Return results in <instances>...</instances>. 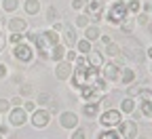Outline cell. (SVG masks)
Wrapping results in <instances>:
<instances>
[{
    "label": "cell",
    "mask_w": 152,
    "mask_h": 139,
    "mask_svg": "<svg viewBox=\"0 0 152 139\" xmlns=\"http://www.w3.org/2000/svg\"><path fill=\"white\" fill-rule=\"evenodd\" d=\"M34 44H36V51H38V55H40V59H49V51L55 44H59V34H57L55 30L36 32Z\"/></svg>",
    "instance_id": "6da1fadb"
},
{
    "label": "cell",
    "mask_w": 152,
    "mask_h": 139,
    "mask_svg": "<svg viewBox=\"0 0 152 139\" xmlns=\"http://www.w3.org/2000/svg\"><path fill=\"white\" fill-rule=\"evenodd\" d=\"M125 19H129V11H127V2H123V0H118V2H114L108 13H106V21L110 25H121Z\"/></svg>",
    "instance_id": "7a4b0ae2"
},
{
    "label": "cell",
    "mask_w": 152,
    "mask_h": 139,
    "mask_svg": "<svg viewBox=\"0 0 152 139\" xmlns=\"http://www.w3.org/2000/svg\"><path fill=\"white\" fill-rule=\"evenodd\" d=\"M121 53H125V57L129 59V61H133V63H144L146 61V51L135 40H131V49L129 47H125V49L121 47Z\"/></svg>",
    "instance_id": "3957f363"
},
{
    "label": "cell",
    "mask_w": 152,
    "mask_h": 139,
    "mask_svg": "<svg viewBox=\"0 0 152 139\" xmlns=\"http://www.w3.org/2000/svg\"><path fill=\"white\" fill-rule=\"evenodd\" d=\"M121 120H123V118H121V110H114V108L104 110V112L99 114V124H102L104 129H114V127H118Z\"/></svg>",
    "instance_id": "277c9868"
},
{
    "label": "cell",
    "mask_w": 152,
    "mask_h": 139,
    "mask_svg": "<svg viewBox=\"0 0 152 139\" xmlns=\"http://www.w3.org/2000/svg\"><path fill=\"white\" fill-rule=\"evenodd\" d=\"M13 57L17 59V61H21V63H30V61H32V57H34V49H32V44H30V42H19V44H15Z\"/></svg>",
    "instance_id": "5b68a950"
},
{
    "label": "cell",
    "mask_w": 152,
    "mask_h": 139,
    "mask_svg": "<svg viewBox=\"0 0 152 139\" xmlns=\"http://www.w3.org/2000/svg\"><path fill=\"white\" fill-rule=\"evenodd\" d=\"M118 135L123 139H137V122L135 120H121L118 122Z\"/></svg>",
    "instance_id": "8992f818"
},
{
    "label": "cell",
    "mask_w": 152,
    "mask_h": 139,
    "mask_svg": "<svg viewBox=\"0 0 152 139\" xmlns=\"http://www.w3.org/2000/svg\"><path fill=\"white\" fill-rule=\"evenodd\" d=\"M78 93H80V99H83L85 103H99V101H102V93H99V91H95L93 84H85V87H80Z\"/></svg>",
    "instance_id": "52a82bcc"
},
{
    "label": "cell",
    "mask_w": 152,
    "mask_h": 139,
    "mask_svg": "<svg viewBox=\"0 0 152 139\" xmlns=\"http://www.w3.org/2000/svg\"><path fill=\"white\" fill-rule=\"evenodd\" d=\"M28 120V112L21 106H15L13 110H9V124L11 127H23Z\"/></svg>",
    "instance_id": "ba28073f"
},
{
    "label": "cell",
    "mask_w": 152,
    "mask_h": 139,
    "mask_svg": "<svg viewBox=\"0 0 152 139\" xmlns=\"http://www.w3.org/2000/svg\"><path fill=\"white\" fill-rule=\"evenodd\" d=\"M30 120H32V127H36V129H45V127L51 122V112H49V110H45V108L34 110Z\"/></svg>",
    "instance_id": "9c48e42d"
},
{
    "label": "cell",
    "mask_w": 152,
    "mask_h": 139,
    "mask_svg": "<svg viewBox=\"0 0 152 139\" xmlns=\"http://www.w3.org/2000/svg\"><path fill=\"white\" fill-rule=\"evenodd\" d=\"M99 74H102V78L104 80H108V82H114L118 78V74H121V65L118 63H104L102 68H99Z\"/></svg>",
    "instance_id": "30bf717a"
},
{
    "label": "cell",
    "mask_w": 152,
    "mask_h": 139,
    "mask_svg": "<svg viewBox=\"0 0 152 139\" xmlns=\"http://www.w3.org/2000/svg\"><path fill=\"white\" fill-rule=\"evenodd\" d=\"M102 11H104V0H87V13H89V19H93L95 23L102 21Z\"/></svg>",
    "instance_id": "8fae6325"
},
{
    "label": "cell",
    "mask_w": 152,
    "mask_h": 139,
    "mask_svg": "<svg viewBox=\"0 0 152 139\" xmlns=\"http://www.w3.org/2000/svg\"><path fill=\"white\" fill-rule=\"evenodd\" d=\"M57 120H59V127L61 129H70L72 131V129L78 127V114H74V112H61Z\"/></svg>",
    "instance_id": "7c38bea8"
},
{
    "label": "cell",
    "mask_w": 152,
    "mask_h": 139,
    "mask_svg": "<svg viewBox=\"0 0 152 139\" xmlns=\"http://www.w3.org/2000/svg\"><path fill=\"white\" fill-rule=\"evenodd\" d=\"M72 70H74V65H72L70 61H66V59H61V61L55 63V76L59 78V80L70 78V76H72Z\"/></svg>",
    "instance_id": "4fadbf2b"
},
{
    "label": "cell",
    "mask_w": 152,
    "mask_h": 139,
    "mask_svg": "<svg viewBox=\"0 0 152 139\" xmlns=\"http://www.w3.org/2000/svg\"><path fill=\"white\" fill-rule=\"evenodd\" d=\"M9 32L11 34H23L28 32V21L21 17H11L9 19Z\"/></svg>",
    "instance_id": "5bb4252c"
},
{
    "label": "cell",
    "mask_w": 152,
    "mask_h": 139,
    "mask_svg": "<svg viewBox=\"0 0 152 139\" xmlns=\"http://www.w3.org/2000/svg\"><path fill=\"white\" fill-rule=\"evenodd\" d=\"M87 61H89L91 68H102V65H104V55H102L99 51H93V49H91V51L87 53Z\"/></svg>",
    "instance_id": "9a60e30c"
},
{
    "label": "cell",
    "mask_w": 152,
    "mask_h": 139,
    "mask_svg": "<svg viewBox=\"0 0 152 139\" xmlns=\"http://www.w3.org/2000/svg\"><path fill=\"white\" fill-rule=\"evenodd\" d=\"M66 51H68V49H66L64 44H55V47L49 51V59H51V61H55V63L61 61V59L66 57Z\"/></svg>",
    "instance_id": "2e32d148"
},
{
    "label": "cell",
    "mask_w": 152,
    "mask_h": 139,
    "mask_svg": "<svg viewBox=\"0 0 152 139\" xmlns=\"http://www.w3.org/2000/svg\"><path fill=\"white\" fill-rule=\"evenodd\" d=\"M116 80L121 84H131L133 80H135V72H133L131 68H121V74H118Z\"/></svg>",
    "instance_id": "e0dca14e"
},
{
    "label": "cell",
    "mask_w": 152,
    "mask_h": 139,
    "mask_svg": "<svg viewBox=\"0 0 152 139\" xmlns=\"http://www.w3.org/2000/svg\"><path fill=\"white\" fill-rule=\"evenodd\" d=\"M64 40H66V44L68 47H74L76 44V28L74 25H64Z\"/></svg>",
    "instance_id": "ac0fdd59"
},
{
    "label": "cell",
    "mask_w": 152,
    "mask_h": 139,
    "mask_svg": "<svg viewBox=\"0 0 152 139\" xmlns=\"http://www.w3.org/2000/svg\"><path fill=\"white\" fill-rule=\"evenodd\" d=\"M104 53H106L110 59H116V57H121V55H123V53H121V44L112 42V40H110V42L104 47Z\"/></svg>",
    "instance_id": "d6986e66"
},
{
    "label": "cell",
    "mask_w": 152,
    "mask_h": 139,
    "mask_svg": "<svg viewBox=\"0 0 152 139\" xmlns=\"http://www.w3.org/2000/svg\"><path fill=\"white\" fill-rule=\"evenodd\" d=\"M23 11H26V15H38L40 13V0H26Z\"/></svg>",
    "instance_id": "ffe728a7"
},
{
    "label": "cell",
    "mask_w": 152,
    "mask_h": 139,
    "mask_svg": "<svg viewBox=\"0 0 152 139\" xmlns=\"http://www.w3.org/2000/svg\"><path fill=\"white\" fill-rule=\"evenodd\" d=\"M99 36H102V32H99V28H97V25H87V28H85V38H87L89 42L99 40Z\"/></svg>",
    "instance_id": "44dd1931"
},
{
    "label": "cell",
    "mask_w": 152,
    "mask_h": 139,
    "mask_svg": "<svg viewBox=\"0 0 152 139\" xmlns=\"http://www.w3.org/2000/svg\"><path fill=\"white\" fill-rule=\"evenodd\" d=\"M83 114H85L87 118L99 116V103H85V106H83Z\"/></svg>",
    "instance_id": "7402d4cb"
},
{
    "label": "cell",
    "mask_w": 152,
    "mask_h": 139,
    "mask_svg": "<svg viewBox=\"0 0 152 139\" xmlns=\"http://www.w3.org/2000/svg\"><path fill=\"white\" fill-rule=\"evenodd\" d=\"M140 112L146 120L152 118V99H142V106H140Z\"/></svg>",
    "instance_id": "603a6c76"
},
{
    "label": "cell",
    "mask_w": 152,
    "mask_h": 139,
    "mask_svg": "<svg viewBox=\"0 0 152 139\" xmlns=\"http://www.w3.org/2000/svg\"><path fill=\"white\" fill-rule=\"evenodd\" d=\"M133 110H135V101H133V97H125L121 101V112L123 114H131Z\"/></svg>",
    "instance_id": "cb8c5ba5"
},
{
    "label": "cell",
    "mask_w": 152,
    "mask_h": 139,
    "mask_svg": "<svg viewBox=\"0 0 152 139\" xmlns=\"http://www.w3.org/2000/svg\"><path fill=\"white\" fill-rule=\"evenodd\" d=\"M97 139H123L118 135V131H114V129H104L102 133H97Z\"/></svg>",
    "instance_id": "d4e9b609"
},
{
    "label": "cell",
    "mask_w": 152,
    "mask_h": 139,
    "mask_svg": "<svg viewBox=\"0 0 152 139\" xmlns=\"http://www.w3.org/2000/svg\"><path fill=\"white\" fill-rule=\"evenodd\" d=\"M146 84H148L146 80H144L142 84H133V82H131V84H127V97H137V95H140V91H142V87H146Z\"/></svg>",
    "instance_id": "484cf974"
},
{
    "label": "cell",
    "mask_w": 152,
    "mask_h": 139,
    "mask_svg": "<svg viewBox=\"0 0 152 139\" xmlns=\"http://www.w3.org/2000/svg\"><path fill=\"white\" fill-rule=\"evenodd\" d=\"M17 7H19V2H17V0H2V9H4L7 13L17 11Z\"/></svg>",
    "instance_id": "4316f807"
},
{
    "label": "cell",
    "mask_w": 152,
    "mask_h": 139,
    "mask_svg": "<svg viewBox=\"0 0 152 139\" xmlns=\"http://www.w3.org/2000/svg\"><path fill=\"white\" fill-rule=\"evenodd\" d=\"M127 11L129 13H140L142 11V2H140V0H129V2H127Z\"/></svg>",
    "instance_id": "83f0119b"
},
{
    "label": "cell",
    "mask_w": 152,
    "mask_h": 139,
    "mask_svg": "<svg viewBox=\"0 0 152 139\" xmlns=\"http://www.w3.org/2000/svg\"><path fill=\"white\" fill-rule=\"evenodd\" d=\"M76 47H78V51H80L83 55H87V53L91 51V42L87 40V38H85V40H76Z\"/></svg>",
    "instance_id": "f1b7e54d"
},
{
    "label": "cell",
    "mask_w": 152,
    "mask_h": 139,
    "mask_svg": "<svg viewBox=\"0 0 152 139\" xmlns=\"http://www.w3.org/2000/svg\"><path fill=\"white\" fill-rule=\"evenodd\" d=\"M36 103H38V106H42V108L49 106V103H51V95H49V93H40V95L36 97Z\"/></svg>",
    "instance_id": "f546056e"
},
{
    "label": "cell",
    "mask_w": 152,
    "mask_h": 139,
    "mask_svg": "<svg viewBox=\"0 0 152 139\" xmlns=\"http://www.w3.org/2000/svg\"><path fill=\"white\" fill-rule=\"evenodd\" d=\"M57 17H59L57 9H55V7H49V9H47V21H53V23H55V21H57Z\"/></svg>",
    "instance_id": "4dcf8cb0"
},
{
    "label": "cell",
    "mask_w": 152,
    "mask_h": 139,
    "mask_svg": "<svg viewBox=\"0 0 152 139\" xmlns=\"http://www.w3.org/2000/svg\"><path fill=\"white\" fill-rule=\"evenodd\" d=\"M89 25V15H78V17H76V28H87Z\"/></svg>",
    "instance_id": "1f68e13d"
},
{
    "label": "cell",
    "mask_w": 152,
    "mask_h": 139,
    "mask_svg": "<svg viewBox=\"0 0 152 139\" xmlns=\"http://www.w3.org/2000/svg\"><path fill=\"white\" fill-rule=\"evenodd\" d=\"M23 38H26V32L23 34H11L9 36V42L11 44H19V42H23Z\"/></svg>",
    "instance_id": "d6a6232c"
},
{
    "label": "cell",
    "mask_w": 152,
    "mask_h": 139,
    "mask_svg": "<svg viewBox=\"0 0 152 139\" xmlns=\"http://www.w3.org/2000/svg\"><path fill=\"white\" fill-rule=\"evenodd\" d=\"M148 23H150L148 13H140V15H137V25H148Z\"/></svg>",
    "instance_id": "836d02e7"
},
{
    "label": "cell",
    "mask_w": 152,
    "mask_h": 139,
    "mask_svg": "<svg viewBox=\"0 0 152 139\" xmlns=\"http://www.w3.org/2000/svg\"><path fill=\"white\" fill-rule=\"evenodd\" d=\"M118 28L123 30V34H131V32H133V23H129L127 19H125V21H123V23H121Z\"/></svg>",
    "instance_id": "e575fe53"
},
{
    "label": "cell",
    "mask_w": 152,
    "mask_h": 139,
    "mask_svg": "<svg viewBox=\"0 0 152 139\" xmlns=\"http://www.w3.org/2000/svg\"><path fill=\"white\" fill-rule=\"evenodd\" d=\"M21 108H23L26 112H30V114H32V112L36 110V101H30V99H28V101H23V103H21Z\"/></svg>",
    "instance_id": "d590c367"
},
{
    "label": "cell",
    "mask_w": 152,
    "mask_h": 139,
    "mask_svg": "<svg viewBox=\"0 0 152 139\" xmlns=\"http://www.w3.org/2000/svg\"><path fill=\"white\" fill-rule=\"evenodd\" d=\"M74 133H72V139H87V135H85V131L83 129H72Z\"/></svg>",
    "instance_id": "8d00e7d4"
},
{
    "label": "cell",
    "mask_w": 152,
    "mask_h": 139,
    "mask_svg": "<svg viewBox=\"0 0 152 139\" xmlns=\"http://www.w3.org/2000/svg\"><path fill=\"white\" fill-rule=\"evenodd\" d=\"M85 4H87L85 0H72V9H74V11H83Z\"/></svg>",
    "instance_id": "74e56055"
},
{
    "label": "cell",
    "mask_w": 152,
    "mask_h": 139,
    "mask_svg": "<svg viewBox=\"0 0 152 139\" xmlns=\"http://www.w3.org/2000/svg\"><path fill=\"white\" fill-rule=\"evenodd\" d=\"M76 57H78V55H76V51H66V61H70V63H74L76 61Z\"/></svg>",
    "instance_id": "f35d334b"
},
{
    "label": "cell",
    "mask_w": 152,
    "mask_h": 139,
    "mask_svg": "<svg viewBox=\"0 0 152 139\" xmlns=\"http://www.w3.org/2000/svg\"><path fill=\"white\" fill-rule=\"evenodd\" d=\"M11 110V101L9 99H0V112H9Z\"/></svg>",
    "instance_id": "ab89813d"
},
{
    "label": "cell",
    "mask_w": 152,
    "mask_h": 139,
    "mask_svg": "<svg viewBox=\"0 0 152 139\" xmlns=\"http://www.w3.org/2000/svg\"><path fill=\"white\" fill-rule=\"evenodd\" d=\"M19 93H21L23 97H28V95L32 93V87H30V84H21V89H19Z\"/></svg>",
    "instance_id": "60d3db41"
},
{
    "label": "cell",
    "mask_w": 152,
    "mask_h": 139,
    "mask_svg": "<svg viewBox=\"0 0 152 139\" xmlns=\"http://www.w3.org/2000/svg\"><path fill=\"white\" fill-rule=\"evenodd\" d=\"M7 74H9L7 65H4V63H0V80H2V78H7Z\"/></svg>",
    "instance_id": "b9f144b4"
},
{
    "label": "cell",
    "mask_w": 152,
    "mask_h": 139,
    "mask_svg": "<svg viewBox=\"0 0 152 139\" xmlns=\"http://www.w3.org/2000/svg\"><path fill=\"white\" fill-rule=\"evenodd\" d=\"M21 103H23L21 97H13V99H11V106H21Z\"/></svg>",
    "instance_id": "7bdbcfd3"
},
{
    "label": "cell",
    "mask_w": 152,
    "mask_h": 139,
    "mask_svg": "<svg viewBox=\"0 0 152 139\" xmlns=\"http://www.w3.org/2000/svg\"><path fill=\"white\" fill-rule=\"evenodd\" d=\"M4 44H7V36H4V34H0V51L4 49Z\"/></svg>",
    "instance_id": "ee69618b"
},
{
    "label": "cell",
    "mask_w": 152,
    "mask_h": 139,
    "mask_svg": "<svg viewBox=\"0 0 152 139\" xmlns=\"http://www.w3.org/2000/svg\"><path fill=\"white\" fill-rule=\"evenodd\" d=\"M53 30H55V32H57V34H59V32H61V30H64V25H61V23H59V21H55V25H53Z\"/></svg>",
    "instance_id": "f6af8a7d"
},
{
    "label": "cell",
    "mask_w": 152,
    "mask_h": 139,
    "mask_svg": "<svg viewBox=\"0 0 152 139\" xmlns=\"http://www.w3.org/2000/svg\"><path fill=\"white\" fill-rule=\"evenodd\" d=\"M99 38H102V42H104V44H108V42H110V40H112V38H110V36H106V34H102V36H99Z\"/></svg>",
    "instance_id": "bcb514c9"
},
{
    "label": "cell",
    "mask_w": 152,
    "mask_h": 139,
    "mask_svg": "<svg viewBox=\"0 0 152 139\" xmlns=\"http://www.w3.org/2000/svg\"><path fill=\"white\" fill-rule=\"evenodd\" d=\"M146 57H150V59H152V47H148V49H146Z\"/></svg>",
    "instance_id": "7dc6e473"
},
{
    "label": "cell",
    "mask_w": 152,
    "mask_h": 139,
    "mask_svg": "<svg viewBox=\"0 0 152 139\" xmlns=\"http://www.w3.org/2000/svg\"><path fill=\"white\" fill-rule=\"evenodd\" d=\"M0 135H7V127L4 124H0Z\"/></svg>",
    "instance_id": "c3c4849f"
},
{
    "label": "cell",
    "mask_w": 152,
    "mask_h": 139,
    "mask_svg": "<svg viewBox=\"0 0 152 139\" xmlns=\"http://www.w3.org/2000/svg\"><path fill=\"white\" fill-rule=\"evenodd\" d=\"M123 2H129V0H123Z\"/></svg>",
    "instance_id": "681fc988"
},
{
    "label": "cell",
    "mask_w": 152,
    "mask_h": 139,
    "mask_svg": "<svg viewBox=\"0 0 152 139\" xmlns=\"http://www.w3.org/2000/svg\"><path fill=\"white\" fill-rule=\"evenodd\" d=\"M150 72H152V65H150Z\"/></svg>",
    "instance_id": "f907efd6"
},
{
    "label": "cell",
    "mask_w": 152,
    "mask_h": 139,
    "mask_svg": "<svg viewBox=\"0 0 152 139\" xmlns=\"http://www.w3.org/2000/svg\"><path fill=\"white\" fill-rule=\"evenodd\" d=\"M0 139H2V135H0Z\"/></svg>",
    "instance_id": "816d5d0a"
},
{
    "label": "cell",
    "mask_w": 152,
    "mask_h": 139,
    "mask_svg": "<svg viewBox=\"0 0 152 139\" xmlns=\"http://www.w3.org/2000/svg\"><path fill=\"white\" fill-rule=\"evenodd\" d=\"M150 11H152V9H150Z\"/></svg>",
    "instance_id": "f5cc1de1"
}]
</instances>
